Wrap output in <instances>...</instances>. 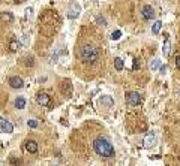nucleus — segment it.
Wrapping results in <instances>:
<instances>
[{
    "label": "nucleus",
    "mask_w": 180,
    "mask_h": 166,
    "mask_svg": "<svg viewBox=\"0 0 180 166\" xmlns=\"http://www.w3.org/2000/svg\"><path fill=\"white\" fill-rule=\"evenodd\" d=\"M9 85H11L12 88H17L18 90V88H23L24 87V81L20 76H11L9 78Z\"/></svg>",
    "instance_id": "obj_8"
},
{
    "label": "nucleus",
    "mask_w": 180,
    "mask_h": 166,
    "mask_svg": "<svg viewBox=\"0 0 180 166\" xmlns=\"http://www.w3.org/2000/svg\"><path fill=\"white\" fill-rule=\"evenodd\" d=\"M26 103H27V102H26V99L23 96H18L15 99V108L17 109H24L26 108Z\"/></svg>",
    "instance_id": "obj_11"
},
{
    "label": "nucleus",
    "mask_w": 180,
    "mask_h": 166,
    "mask_svg": "<svg viewBox=\"0 0 180 166\" xmlns=\"http://www.w3.org/2000/svg\"><path fill=\"white\" fill-rule=\"evenodd\" d=\"M81 58L84 63H95L99 58V50L93 45H86L81 50Z\"/></svg>",
    "instance_id": "obj_2"
},
{
    "label": "nucleus",
    "mask_w": 180,
    "mask_h": 166,
    "mask_svg": "<svg viewBox=\"0 0 180 166\" xmlns=\"http://www.w3.org/2000/svg\"><path fill=\"white\" fill-rule=\"evenodd\" d=\"M161 66H162V62L159 60V58H155V60H152V63H150V70L156 72V70H159Z\"/></svg>",
    "instance_id": "obj_13"
},
{
    "label": "nucleus",
    "mask_w": 180,
    "mask_h": 166,
    "mask_svg": "<svg viewBox=\"0 0 180 166\" xmlns=\"http://www.w3.org/2000/svg\"><path fill=\"white\" fill-rule=\"evenodd\" d=\"M126 99H128V103H129L131 106H138V105H141V102H143L141 94H140V93H137V91H131V93H128Z\"/></svg>",
    "instance_id": "obj_3"
},
{
    "label": "nucleus",
    "mask_w": 180,
    "mask_h": 166,
    "mask_svg": "<svg viewBox=\"0 0 180 166\" xmlns=\"http://www.w3.org/2000/svg\"><path fill=\"white\" fill-rule=\"evenodd\" d=\"M110 37H111V41H119V39L122 37V31H120V30H116V31H113Z\"/></svg>",
    "instance_id": "obj_19"
},
{
    "label": "nucleus",
    "mask_w": 180,
    "mask_h": 166,
    "mask_svg": "<svg viewBox=\"0 0 180 166\" xmlns=\"http://www.w3.org/2000/svg\"><path fill=\"white\" fill-rule=\"evenodd\" d=\"M15 3H23V2H26V0H14Z\"/></svg>",
    "instance_id": "obj_25"
},
{
    "label": "nucleus",
    "mask_w": 180,
    "mask_h": 166,
    "mask_svg": "<svg viewBox=\"0 0 180 166\" xmlns=\"http://www.w3.org/2000/svg\"><path fill=\"white\" fill-rule=\"evenodd\" d=\"M0 129H2L5 133H12V132H14V126H12V123H9L8 120H5V118L0 117Z\"/></svg>",
    "instance_id": "obj_7"
},
{
    "label": "nucleus",
    "mask_w": 180,
    "mask_h": 166,
    "mask_svg": "<svg viewBox=\"0 0 180 166\" xmlns=\"http://www.w3.org/2000/svg\"><path fill=\"white\" fill-rule=\"evenodd\" d=\"M143 144H144L146 148H150V147H153V145H156V135L153 133V132L147 133L144 136V139H143Z\"/></svg>",
    "instance_id": "obj_5"
},
{
    "label": "nucleus",
    "mask_w": 180,
    "mask_h": 166,
    "mask_svg": "<svg viewBox=\"0 0 180 166\" xmlns=\"http://www.w3.org/2000/svg\"><path fill=\"white\" fill-rule=\"evenodd\" d=\"M114 68H116V70H123V68H125V63H123V58H120V57H116L114 58Z\"/></svg>",
    "instance_id": "obj_14"
},
{
    "label": "nucleus",
    "mask_w": 180,
    "mask_h": 166,
    "mask_svg": "<svg viewBox=\"0 0 180 166\" xmlns=\"http://www.w3.org/2000/svg\"><path fill=\"white\" fill-rule=\"evenodd\" d=\"M93 148H95L96 154L102 156V157H107V159L114 157V154H116L113 144L104 136H98L95 141H93Z\"/></svg>",
    "instance_id": "obj_1"
},
{
    "label": "nucleus",
    "mask_w": 180,
    "mask_h": 166,
    "mask_svg": "<svg viewBox=\"0 0 180 166\" xmlns=\"http://www.w3.org/2000/svg\"><path fill=\"white\" fill-rule=\"evenodd\" d=\"M32 12H33V9H32V8H27V9H26V15H27V17L32 15Z\"/></svg>",
    "instance_id": "obj_24"
},
{
    "label": "nucleus",
    "mask_w": 180,
    "mask_h": 166,
    "mask_svg": "<svg viewBox=\"0 0 180 166\" xmlns=\"http://www.w3.org/2000/svg\"><path fill=\"white\" fill-rule=\"evenodd\" d=\"M99 102H101L102 106H107V108H111V106L114 105V100H113V97H111V96H102Z\"/></svg>",
    "instance_id": "obj_10"
},
{
    "label": "nucleus",
    "mask_w": 180,
    "mask_h": 166,
    "mask_svg": "<svg viewBox=\"0 0 180 166\" xmlns=\"http://www.w3.org/2000/svg\"><path fill=\"white\" fill-rule=\"evenodd\" d=\"M36 102L42 106H48L50 105V96L47 94V93H38L36 96Z\"/></svg>",
    "instance_id": "obj_9"
},
{
    "label": "nucleus",
    "mask_w": 180,
    "mask_h": 166,
    "mask_svg": "<svg viewBox=\"0 0 180 166\" xmlns=\"http://www.w3.org/2000/svg\"><path fill=\"white\" fill-rule=\"evenodd\" d=\"M167 70H168V68H167V66L165 64H162L161 66V68H159V72H161V74L164 75V74H167Z\"/></svg>",
    "instance_id": "obj_22"
},
{
    "label": "nucleus",
    "mask_w": 180,
    "mask_h": 166,
    "mask_svg": "<svg viewBox=\"0 0 180 166\" xmlns=\"http://www.w3.org/2000/svg\"><path fill=\"white\" fill-rule=\"evenodd\" d=\"M170 51H171V42L168 41V39H167L165 44H164V46H162V54L167 57V56L170 54Z\"/></svg>",
    "instance_id": "obj_18"
},
{
    "label": "nucleus",
    "mask_w": 180,
    "mask_h": 166,
    "mask_svg": "<svg viewBox=\"0 0 180 166\" xmlns=\"http://www.w3.org/2000/svg\"><path fill=\"white\" fill-rule=\"evenodd\" d=\"M161 29H162V21H161V19H158V21L152 25V33H153V35H158V33L161 31Z\"/></svg>",
    "instance_id": "obj_15"
},
{
    "label": "nucleus",
    "mask_w": 180,
    "mask_h": 166,
    "mask_svg": "<svg viewBox=\"0 0 180 166\" xmlns=\"http://www.w3.org/2000/svg\"><path fill=\"white\" fill-rule=\"evenodd\" d=\"M27 126L30 129H36L38 127V121L36 120H27Z\"/></svg>",
    "instance_id": "obj_20"
},
{
    "label": "nucleus",
    "mask_w": 180,
    "mask_h": 166,
    "mask_svg": "<svg viewBox=\"0 0 180 166\" xmlns=\"http://www.w3.org/2000/svg\"><path fill=\"white\" fill-rule=\"evenodd\" d=\"M176 68H177V69H180V56L176 58Z\"/></svg>",
    "instance_id": "obj_23"
},
{
    "label": "nucleus",
    "mask_w": 180,
    "mask_h": 166,
    "mask_svg": "<svg viewBox=\"0 0 180 166\" xmlns=\"http://www.w3.org/2000/svg\"><path fill=\"white\" fill-rule=\"evenodd\" d=\"M141 15H143L144 19H153L155 18V9H153L150 5H146L141 9Z\"/></svg>",
    "instance_id": "obj_6"
},
{
    "label": "nucleus",
    "mask_w": 180,
    "mask_h": 166,
    "mask_svg": "<svg viewBox=\"0 0 180 166\" xmlns=\"http://www.w3.org/2000/svg\"><path fill=\"white\" fill-rule=\"evenodd\" d=\"M20 46H21V42H18L15 37H14V39H11V42H9V48H11V51H17V50H20Z\"/></svg>",
    "instance_id": "obj_16"
},
{
    "label": "nucleus",
    "mask_w": 180,
    "mask_h": 166,
    "mask_svg": "<svg viewBox=\"0 0 180 166\" xmlns=\"http://www.w3.org/2000/svg\"><path fill=\"white\" fill-rule=\"evenodd\" d=\"M26 150L29 153H36L38 151V144L35 141H27L26 142Z\"/></svg>",
    "instance_id": "obj_12"
},
{
    "label": "nucleus",
    "mask_w": 180,
    "mask_h": 166,
    "mask_svg": "<svg viewBox=\"0 0 180 166\" xmlns=\"http://www.w3.org/2000/svg\"><path fill=\"white\" fill-rule=\"evenodd\" d=\"M96 21H98V24H99V25H107L105 18H102V17H98V19H96Z\"/></svg>",
    "instance_id": "obj_21"
},
{
    "label": "nucleus",
    "mask_w": 180,
    "mask_h": 166,
    "mask_svg": "<svg viewBox=\"0 0 180 166\" xmlns=\"http://www.w3.org/2000/svg\"><path fill=\"white\" fill-rule=\"evenodd\" d=\"M80 14H81V6H80L78 3H72L69 6V9H68V18L75 19V18L80 17Z\"/></svg>",
    "instance_id": "obj_4"
},
{
    "label": "nucleus",
    "mask_w": 180,
    "mask_h": 166,
    "mask_svg": "<svg viewBox=\"0 0 180 166\" xmlns=\"http://www.w3.org/2000/svg\"><path fill=\"white\" fill-rule=\"evenodd\" d=\"M0 18H2V21H6V23H12V21H14V15H12L11 12H3V14L0 15Z\"/></svg>",
    "instance_id": "obj_17"
}]
</instances>
